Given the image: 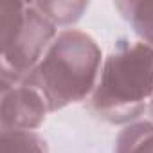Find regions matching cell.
<instances>
[{
    "instance_id": "277c9868",
    "label": "cell",
    "mask_w": 153,
    "mask_h": 153,
    "mask_svg": "<svg viewBox=\"0 0 153 153\" xmlns=\"http://www.w3.org/2000/svg\"><path fill=\"white\" fill-rule=\"evenodd\" d=\"M117 7L128 9L137 31L153 42V4H119Z\"/></svg>"
},
{
    "instance_id": "5b68a950",
    "label": "cell",
    "mask_w": 153,
    "mask_h": 153,
    "mask_svg": "<svg viewBox=\"0 0 153 153\" xmlns=\"http://www.w3.org/2000/svg\"><path fill=\"white\" fill-rule=\"evenodd\" d=\"M4 151L6 153H43L38 139L29 133L13 131L4 135Z\"/></svg>"
},
{
    "instance_id": "3957f363",
    "label": "cell",
    "mask_w": 153,
    "mask_h": 153,
    "mask_svg": "<svg viewBox=\"0 0 153 153\" xmlns=\"http://www.w3.org/2000/svg\"><path fill=\"white\" fill-rule=\"evenodd\" d=\"M11 7L13 15L2 9L4 20L13 24V29L2 27L4 67L11 65L16 74H22L25 67L38 59V54L52 36V25L34 4H11Z\"/></svg>"
},
{
    "instance_id": "7a4b0ae2",
    "label": "cell",
    "mask_w": 153,
    "mask_h": 153,
    "mask_svg": "<svg viewBox=\"0 0 153 153\" xmlns=\"http://www.w3.org/2000/svg\"><path fill=\"white\" fill-rule=\"evenodd\" d=\"M153 81V52L148 47L133 45L112 56L105 67L94 103L110 115H133L140 110Z\"/></svg>"
},
{
    "instance_id": "6da1fadb",
    "label": "cell",
    "mask_w": 153,
    "mask_h": 153,
    "mask_svg": "<svg viewBox=\"0 0 153 153\" xmlns=\"http://www.w3.org/2000/svg\"><path fill=\"white\" fill-rule=\"evenodd\" d=\"M97 63V49L85 34L65 33L51 47L31 83L43 92L54 108L81 97L88 90Z\"/></svg>"
}]
</instances>
